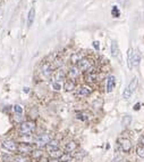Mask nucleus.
<instances>
[{"label":"nucleus","mask_w":144,"mask_h":162,"mask_svg":"<svg viewBox=\"0 0 144 162\" xmlns=\"http://www.w3.org/2000/svg\"><path fill=\"white\" fill-rule=\"evenodd\" d=\"M49 162H60V161H59V159H51V160H49Z\"/></svg>","instance_id":"35"},{"label":"nucleus","mask_w":144,"mask_h":162,"mask_svg":"<svg viewBox=\"0 0 144 162\" xmlns=\"http://www.w3.org/2000/svg\"><path fill=\"white\" fill-rule=\"evenodd\" d=\"M17 151L20 152L22 154H32L34 149L32 147L30 144H26V143H22L19 144L18 147H17Z\"/></svg>","instance_id":"7"},{"label":"nucleus","mask_w":144,"mask_h":162,"mask_svg":"<svg viewBox=\"0 0 144 162\" xmlns=\"http://www.w3.org/2000/svg\"><path fill=\"white\" fill-rule=\"evenodd\" d=\"M52 88H53V90L59 91L60 89H61V84H60V82H58V81H55V82L52 84Z\"/></svg>","instance_id":"29"},{"label":"nucleus","mask_w":144,"mask_h":162,"mask_svg":"<svg viewBox=\"0 0 144 162\" xmlns=\"http://www.w3.org/2000/svg\"><path fill=\"white\" fill-rule=\"evenodd\" d=\"M111 15H113L115 18H117L120 16V10H119L118 6H113V9H111Z\"/></svg>","instance_id":"24"},{"label":"nucleus","mask_w":144,"mask_h":162,"mask_svg":"<svg viewBox=\"0 0 144 162\" xmlns=\"http://www.w3.org/2000/svg\"><path fill=\"white\" fill-rule=\"evenodd\" d=\"M115 86H116V78L111 75L107 79V92H111Z\"/></svg>","instance_id":"11"},{"label":"nucleus","mask_w":144,"mask_h":162,"mask_svg":"<svg viewBox=\"0 0 144 162\" xmlns=\"http://www.w3.org/2000/svg\"><path fill=\"white\" fill-rule=\"evenodd\" d=\"M133 49L132 48H129L128 49V54H127V56H128V67L129 69H132V57H133Z\"/></svg>","instance_id":"27"},{"label":"nucleus","mask_w":144,"mask_h":162,"mask_svg":"<svg viewBox=\"0 0 144 162\" xmlns=\"http://www.w3.org/2000/svg\"><path fill=\"white\" fill-rule=\"evenodd\" d=\"M140 62H141V54H140L138 50H135L133 53V57H132V67L138 66Z\"/></svg>","instance_id":"9"},{"label":"nucleus","mask_w":144,"mask_h":162,"mask_svg":"<svg viewBox=\"0 0 144 162\" xmlns=\"http://www.w3.org/2000/svg\"><path fill=\"white\" fill-rule=\"evenodd\" d=\"M136 154H137L138 156H141V158H143L144 159V146L143 145L137 146V149H136Z\"/></svg>","instance_id":"26"},{"label":"nucleus","mask_w":144,"mask_h":162,"mask_svg":"<svg viewBox=\"0 0 144 162\" xmlns=\"http://www.w3.org/2000/svg\"><path fill=\"white\" fill-rule=\"evenodd\" d=\"M66 77V71L64 70L63 67H59L58 70H57L56 74H55V79H56V81H59V80H61Z\"/></svg>","instance_id":"18"},{"label":"nucleus","mask_w":144,"mask_h":162,"mask_svg":"<svg viewBox=\"0 0 144 162\" xmlns=\"http://www.w3.org/2000/svg\"><path fill=\"white\" fill-rule=\"evenodd\" d=\"M73 158L69 153H66V154H63V155L59 158V161L60 162H72Z\"/></svg>","instance_id":"22"},{"label":"nucleus","mask_w":144,"mask_h":162,"mask_svg":"<svg viewBox=\"0 0 144 162\" xmlns=\"http://www.w3.org/2000/svg\"><path fill=\"white\" fill-rule=\"evenodd\" d=\"M93 47L95 50H99V49H100V44H99V41H93Z\"/></svg>","instance_id":"31"},{"label":"nucleus","mask_w":144,"mask_h":162,"mask_svg":"<svg viewBox=\"0 0 144 162\" xmlns=\"http://www.w3.org/2000/svg\"><path fill=\"white\" fill-rule=\"evenodd\" d=\"M58 146H59V142L56 141V139H52V141L47 145V149H48V152H50L52 149H58Z\"/></svg>","instance_id":"20"},{"label":"nucleus","mask_w":144,"mask_h":162,"mask_svg":"<svg viewBox=\"0 0 144 162\" xmlns=\"http://www.w3.org/2000/svg\"><path fill=\"white\" fill-rule=\"evenodd\" d=\"M0 9H1V2H0Z\"/></svg>","instance_id":"36"},{"label":"nucleus","mask_w":144,"mask_h":162,"mask_svg":"<svg viewBox=\"0 0 144 162\" xmlns=\"http://www.w3.org/2000/svg\"><path fill=\"white\" fill-rule=\"evenodd\" d=\"M34 18H35V7H32L29 14H27V26L29 27H31L33 25Z\"/></svg>","instance_id":"10"},{"label":"nucleus","mask_w":144,"mask_h":162,"mask_svg":"<svg viewBox=\"0 0 144 162\" xmlns=\"http://www.w3.org/2000/svg\"><path fill=\"white\" fill-rule=\"evenodd\" d=\"M35 130V123L33 121H25L19 126V132L23 136H29Z\"/></svg>","instance_id":"1"},{"label":"nucleus","mask_w":144,"mask_h":162,"mask_svg":"<svg viewBox=\"0 0 144 162\" xmlns=\"http://www.w3.org/2000/svg\"><path fill=\"white\" fill-rule=\"evenodd\" d=\"M14 162H31V160L25 155H17L14 158Z\"/></svg>","instance_id":"21"},{"label":"nucleus","mask_w":144,"mask_h":162,"mask_svg":"<svg viewBox=\"0 0 144 162\" xmlns=\"http://www.w3.org/2000/svg\"><path fill=\"white\" fill-rule=\"evenodd\" d=\"M131 121H132V118L129 117V115H126V117L123 119L121 123H123V126H124V127H126V126H128V124L131 123Z\"/></svg>","instance_id":"28"},{"label":"nucleus","mask_w":144,"mask_h":162,"mask_svg":"<svg viewBox=\"0 0 144 162\" xmlns=\"http://www.w3.org/2000/svg\"><path fill=\"white\" fill-rule=\"evenodd\" d=\"M42 73H43L44 77H49L51 73H52V65L49 64V63H44L43 65H42Z\"/></svg>","instance_id":"12"},{"label":"nucleus","mask_w":144,"mask_h":162,"mask_svg":"<svg viewBox=\"0 0 144 162\" xmlns=\"http://www.w3.org/2000/svg\"><path fill=\"white\" fill-rule=\"evenodd\" d=\"M77 67L80 69V71L83 72H90L91 70H93V62L88 58H83L77 63Z\"/></svg>","instance_id":"4"},{"label":"nucleus","mask_w":144,"mask_h":162,"mask_svg":"<svg viewBox=\"0 0 144 162\" xmlns=\"http://www.w3.org/2000/svg\"><path fill=\"white\" fill-rule=\"evenodd\" d=\"M32 155L34 156V158H41L42 156V151H39V149H37V151H33V153H32Z\"/></svg>","instance_id":"30"},{"label":"nucleus","mask_w":144,"mask_h":162,"mask_svg":"<svg viewBox=\"0 0 144 162\" xmlns=\"http://www.w3.org/2000/svg\"><path fill=\"white\" fill-rule=\"evenodd\" d=\"M119 144H120V147L123 149V152H129L132 149V143L129 139L127 138H121L119 141Z\"/></svg>","instance_id":"8"},{"label":"nucleus","mask_w":144,"mask_h":162,"mask_svg":"<svg viewBox=\"0 0 144 162\" xmlns=\"http://www.w3.org/2000/svg\"><path fill=\"white\" fill-rule=\"evenodd\" d=\"M118 55H119L118 44H117L116 40H113V42H111V56H113V57H117Z\"/></svg>","instance_id":"14"},{"label":"nucleus","mask_w":144,"mask_h":162,"mask_svg":"<svg viewBox=\"0 0 144 162\" xmlns=\"http://www.w3.org/2000/svg\"><path fill=\"white\" fill-rule=\"evenodd\" d=\"M1 147L4 149H6V151H8V152H16L18 145L14 142V141H4V142L1 143Z\"/></svg>","instance_id":"5"},{"label":"nucleus","mask_w":144,"mask_h":162,"mask_svg":"<svg viewBox=\"0 0 144 162\" xmlns=\"http://www.w3.org/2000/svg\"><path fill=\"white\" fill-rule=\"evenodd\" d=\"M39 162H49V160H48V158H45V156H41V158L39 159Z\"/></svg>","instance_id":"32"},{"label":"nucleus","mask_w":144,"mask_h":162,"mask_svg":"<svg viewBox=\"0 0 144 162\" xmlns=\"http://www.w3.org/2000/svg\"><path fill=\"white\" fill-rule=\"evenodd\" d=\"M140 142H141V144L144 146V136H141L140 137Z\"/></svg>","instance_id":"33"},{"label":"nucleus","mask_w":144,"mask_h":162,"mask_svg":"<svg viewBox=\"0 0 144 162\" xmlns=\"http://www.w3.org/2000/svg\"><path fill=\"white\" fill-rule=\"evenodd\" d=\"M140 106H141V104L137 103L136 105H135V107H134V110H140Z\"/></svg>","instance_id":"34"},{"label":"nucleus","mask_w":144,"mask_h":162,"mask_svg":"<svg viewBox=\"0 0 144 162\" xmlns=\"http://www.w3.org/2000/svg\"><path fill=\"white\" fill-rule=\"evenodd\" d=\"M136 86H137V78H133L131 80V82L128 84V86L126 87V89L124 90V94H123V97L125 99H129L133 95V92L136 89Z\"/></svg>","instance_id":"3"},{"label":"nucleus","mask_w":144,"mask_h":162,"mask_svg":"<svg viewBox=\"0 0 144 162\" xmlns=\"http://www.w3.org/2000/svg\"><path fill=\"white\" fill-rule=\"evenodd\" d=\"M49 154H50V156L52 159H59L64 153H63V151L58 147V149H52V151H50Z\"/></svg>","instance_id":"19"},{"label":"nucleus","mask_w":144,"mask_h":162,"mask_svg":"<svg viewBox=\"0 0 144 162\" xmlns=\"http://www.w3.org/2000/svg\"><path fill=\"white\" fill-rule=\"evenodd\" d=\"M51 141H52V135L51 134H42V135H40L34 139V143H35V145L38 147H43V146H47Z\"/></svg>","instance_id":"2"},{"label":"nucleus","mask_w":144,"mask_h":162,"mask_svg":"<svg viewBox=\"0 0 144 162\" xmlns=\"http://www.w3.org/2000/svg\"><path fill=\"white\" fill-rule=\"evenodd\" d=\"M76 149H77V144H76L75 142H68L66 144V146H65V151H66L67 153H72V152H74Z\"/></svg>","instance_id":"17"},{"label":"nucleus","mask_w":144,"mask_h":162,"mask_svg":"<svg viewBox=\"0 0 144 162\" xmlns=\"http://www.w3.org/2000/svg\"><path fill=\"white\" fill-rule=\"evenodd\" d=\"M78 75H80V69H78L77 66H73V67H70L68 70V77L72 79V80L77 78Z\"/></svg>","instance_id":"13"},{"label":"nucleus","mask_w":144,"mask_h":162,"mask_svg":"<svg viewBox=\"0 0 144 162\" xmlns=\"http://www.w3.org/2000/svg\"><path fill=\"white\" fill-rule=\"evenodd\" d=\"M91 92H92V89L90 87H88V86H82L81 88H78L75 91V95L77 97H88V95H91Z\"/></svg>","instance_id":"6"},{"label":"nucleus","mask_w":144,"mask_h":162,"mask_svg":"<svg viewBox=\"0 0 144 162\" xmlns=\"http://www.w3.org/2000/svg\"><path fill=\"white\" fill-rule=\"evenodd\" d=\"M14 112H15L17 115H22V114H23V107H22L19 104H15V105H14Z\"/></svg>","instance_id":"23"},{"label":"nucleus","mask_w":144,"mask_h":162,"mask_svg":"<svg viewBox=\"0 0 144 162\" xmlns=\"http://www.w3.org/2000/svg\"><path fill=\"white\" fill-rule=\"evenodd\" d=\"M93 70L88 72V74H86V77H85V78H86V81H88V82H94V81L98 79V73L95 71H93Z\"/></svg>","instance_id":"15"},{"label":"nucleus","mask_w":144,"mask_h":162,"mask_svg":"<svg viewBox=\"0 0 144 162\" xmlns=\"http://www.w3.org/2000/svg\"><path fill=\"white\" fill-rule=\"evenodd\" d=\"M64 89L66 91H72L75 89V82L73 80H67L64 84Z\"/></svg>","instance_id":"16"},{"label":"nucleus","mask_w":144,"mask_h":162,"mask_svg":"<svg viewBox=\"0 0 144 162\" xmlns=\"http://www.w3.org/2000/svg\"><path fill=\"white\" fill-rule=\"evenodd\" d=\"M82 58H83V57H82L80 54H74V55L72 56V62H73L74 64H77Z\"/></svg>","instance_id":"25"}]
</instances>
